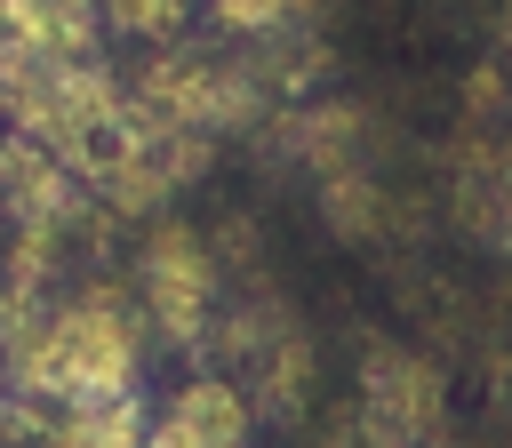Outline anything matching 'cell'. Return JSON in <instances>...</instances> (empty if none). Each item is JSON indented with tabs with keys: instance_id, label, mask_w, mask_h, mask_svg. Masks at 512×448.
Instances as JSON below:
<instances>
[{
	"instance_id": "cell-1",
	"label": "cell",
	"mask_w": 512,
	"mask_h": 448,
	"mask_svg": "<svg viewBox=\"0 0 512 448\" xmlns=\"http://www.w3.org/2000/svg\"><path fill=\"white\" fill-rule=\"evenodd\" d=\"M128 296L136 312L152 320L160 344L176 352H200L216 304H224V264H216V240H200L192 224H152L144 248H136V272H128Z\"/></svg>"
},
{
	"instance_id": "cell-2",
	"label": "cell",
	"mask_w": 512,
	"mask_h": 448,
	"mask_svg": "<svg viewBox=\"0 0 512 448\" xmlns=\"http://www.w3.org/2000/svg\"><path fill=\"white\" fill-rule=\"evenodd\" d=\"M352 432L376 448L440 440L448 432V376L416 344H368L352 368Z\"/></svg>"
},
{
	"instance_id": "cell-3",
	"label": "cell",
	"mask_w": 512,
	"mask_h": 448,
	"mask_svg": "<svg viewBox=\"0 0 512 448\" xmlns=\"http://www.w3.org/2000/svg\"><path fill=\"white\" fill-rule=\"evenodd\" d=\"M264 416H256V400L224 376V368H200L192 384H176V400L152 416V432L160 440H176V448H224V440H248Z\"/></svg>"
},
{
	"instance_id": "cell-4",
	"label": "cell",
	"mask_w": 512,
	"mask_h": 448,
	"mask_svg": "<svg viewBox=\"0 0 512 448\" xmlns=\"http://www.w3.org/2000/svg\"><path fill=\"white\" fill-rule=\"evenodd\" d=\"M312 200H320V224L336 240H392L400 232V192L384 184V152L376 160H344V168H320L312 176Z\"/></svg>"
},
{
	"instance_id": "cell-5",
	"label": "cell",
	"mask_w": 512,
	"mask_h": 448,
	"mask_svg": "<svg viewBox=\"0 0 512 448\" xmlns=\"http://www.w3.org/2000/svg\"><path fill=\"white\" fill-rule=\"evenodd\" d=\"M144 432H152V416H144L136 384L88 392V400H64L56 408V440H144Z\"/></svg>"
},
{
	"instance_id": "cell-6",
	"label": "cell",
	"mask_w": 512,
	"mask_h": 448,
	"mask_svg": "<svg viewBox=\"0 0 512 448\" xmlns=\"http://www.w3.org/2000/svg\"><path fill=\"white\" fill-rule=\"evenodd\" d=\"M96 8H104V32H128L152 48V40H176L200 0H96Z\"/></svg>"
},
{
	"instance_id": "cell-7",
	"label": "cell",
	"mask_w": 512,
	"mask_h": 448,
	"mask_svg": "<svg viewBox=\"0 0 512 448\" xmlns=\"http://www.w3.org/2000/svg\"><path fill=\"white\" fill-rule=\"evenodd\" d=\"M216 32H264V24H320L328 0H200Z\"/></svg>"
},
{
	"instance_id": "cell-8",
	"label": "cell",
	"mask_w": 512,
	"mask_h": 448,
	"mask_svg": "<svg viewBox=\"0 0 512 448\" xmlns=\"http://www.w3.org/2000/svg\"><path fill=\"white\" fill-rule=\"evenodd\" d=\"M496 64H504V72H512V0H504V8H496Z\"/></svg>"
}]
</instances>
